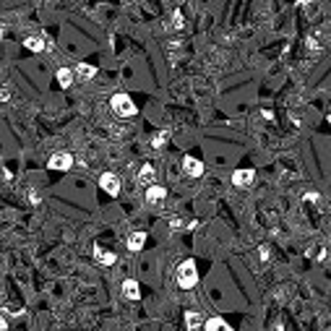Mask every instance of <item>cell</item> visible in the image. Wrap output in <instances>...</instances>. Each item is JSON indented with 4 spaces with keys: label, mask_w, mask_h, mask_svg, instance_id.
Returning a JSON list of instances; mask_svg holds the SVG:
<instances>
[{
    "label": "cell",
    "mask_w": 331,
    "mask_h": 331,
    "mask_svg": "<svg viewBox=\"0 0 331 331\" xmlns=\"http://www.w3.org/2000/svg\"><path fill=\"white\" fill-rule=\"evenodd\" d=\"M175 279H177V287L193 290L195 282H198V269H195V261H193V258L180 261V263H177V272H175Z\"/></svg>",
    "instance_id": "1"
},
{
    "label": "cell",
    "mask_w": 331,
    "mask_h": 331,
    "mask_svg": "<svg viewBox=\"0 0 331 331\" xmlns=\"http://www.w3.org/2000/svg\"><path fill=\"white\" fill-rule=\"evenodd\" d=\"M110 104H112V112L120 115V117H130V115H136V104H133V99H130L128 94H120V92L112 94Z\"/></svg>",
    "instance_id": "2"
},
{
    "label": "cell",
    "mask_w": 331,
    "mask_h": 331,
    "mask_svg": "<svg viewBox=\"0 0 331 331\" xmlns=\"http://www.w3.org/2000/svg\"><path fill=\"white\" fill-rule=\"evenodd\" d=\"M253 180H255V172H253L250 167H240V170L232 172V185L240 188V190H243V188H250Z\"/></svg>",
    "instance_id": "3"
},
{
    "label": "cell",
    "mask_w": 331,
    "mask_h": 331,
    "mask_svg": "<svg viewBox=\"0 0 331 331\" xmlns=\"http://www.w3.org/2000/svg\"><path fill=\"white\" fill-rule=\"evenodd\" d=\"M47 167H50V170H60V172H65V170H71V167H73V157H71L68 152H57V154H52V157L47 159Z\"/></svg>",
    "instance_id": "4"
},
{
    "label": "cell",
    "mask_w": 331,
    "mask_h": 331,
    "mask_svg": "<svg viewBox=\"0 0 331 331\" xmlns=\"http://www.w3.org/2000/svg\"><path fill=\"white\" fill-rule=\"evenodd\" d=\"M99 188H102L104 193H110V195H117V193H120V177H117L115 172H104V175L99 177Z\"/></svg>",
    "instance_id": "5"
},
{
    "label": "cell",
    "mask_w": 331,
    "mask_h": 331,
    "mask_svg": "<svg viewBox=\"0 0 331 331\" xmlns=\"http://www.w3.org/2000/svg\"><path fill=\"white\" fill-rule=\"evenodd\" d=\"M183 170H185L188 177H201L204 175V162L195 159V157H185L183 159Z\"/></svg>",
    "instance_id": "6"
},
{
    "label": "cell",
    "mask_w": 331,
    "mask_h": 331,
    "mask_svg": "<svg viewBox=\"0 0 331 331\" xmlns=\"http://www.w3.org/2000/svg\"><path fill=\"white\" fill-rule=\"evenodd\" d=\"M183 321H185V328H188V331H198L201 326H206L204 318H201L195 310H185V313H183Z\"/></svg>",
    "instance_id": "7"
},
{
    "label": "cell",
    "mask_w": 331,
    "mask_h": 331,
    "mask_svg": "<svg viewBox=\"0 0 331 331\" xmlns=\"http://www.w3.org/2000/svg\"><path fill=\"white\" fill-rule=\"evenodd\" d=\"M123 295L128 300H141V284L136 279H125L123 282Z\"/></svg>",
    "instance_id": "8"
},
{
    "label": "cell",
    "mask_w": 331,
    "mask_h": 331,
    "mask_svg": "<svg viewBox=\"0 0 331 331\" xmlns=\"http://www.w3.org/2000/svg\"><path fill=\"white\" fill-rule=\"evenodd\" d=\"M154 177H157V172H154V167L152 164H141V170H139V183H144L146 188H152L154 185Z\"/></svg>",
    "instance_id": "9"
},
{
    "label": "cell",
    "mask_w": 331,
    "mask_h": 331,
    "mask_svg": "<svg viewBox=\"0 0 331 331\" xmlns=\"http://www.w3.org/2000/svg\"><path fill=\"white\" fill-rule=\"evenodd\" d=\"M164 198H167V188H164V185L146 188V201L149 204H157V201H164Z\"/></svg>",
    "instance_id": "10"
},
{
    "label": "cell",
    "mask_w": 331,
    "mask_h": 331,
    "mask_svg": "<svg viewBox=\"0 0 331 331\" xmlns=\"http://www.w3.org/2000/svg\"><path fill=\"white\" fill-rule=\"evenodd\" d=\"M204 328H206V331H235V328H232L227 321H224V318H219V315H214V318H209Z\"/></svg>",
    "instance_id": "11"
},
{
    "label": "cell",
    "mask_w": 331,
    "mask_h": 331,
    "mask_svg": "<svg viewBox=\"0 0 331 331\" xmlns=\"http://www.w3.org/2000/svg\"><path fill=\"white\" fill-rule=\"evenodd\" d=\"M144 245H146V232H130V237H128V250L139 253Z\"/></svg>",
    "instance_id": "12"
},
{
    "label": "cell",
    "mask_w": 331,
    "mask_h": 331,
    "mask_svg": "<svg viewBox=\"0 0 331 331\" xmlns=\"http://www.w3.org/2000/svg\"><path fill=\"white\" fill-rule=\"evenodd\" d=\"M73 76H76V71H71V68H60V71H57V84L63 86V89H68V86L73 84Z\"/></svg>",
    "instance_id": "13"
},
{
    "label": "cell",
    "mask_w": 331,
    "mask_h": 331,
    "mask_svg": "<svg viewBox=\"0 0 331 331\" xmlns=\"http://www.w3.org/2000/svg\"><path fill=\"white\" fill-rule=\"evenodd\" d=\"M94 258H97L99 263H104V266H112V263H115V253L102 250V248H94Z\"/></svg>",
    "instance_id": "14"
},
{
    "label": "cell",
    "mask_w": 331,
    "mask_h": 331,
    "mask_svg": "<svg viewBox=\"0 0 331 331\" xmlns=\"http://www.w3.org/2000/svg\"><path fill=\"white\" fill-rule=\"evenodd\" d=\"M24 47L32 50V52H42L44 50V39L42 37H26L24 39Z\"/></svg>",
    "instance_id": "15"
},
{
    "label": "cell",
    "mask_w": 331,
    "mask_h": 331,
    "mask_svg": "<svg viewBox=\"0 0 331 331\" xmlns=\"http://www.w3.org/2000/svg\"><path fill=\"white\" fill-rule=\"evenodd\" d=\"M76 76H81V79H94V76H97V68L89 65V63H79V65H76Z\"/></svg>",
    "instance_id": "16"
},
{
    "label": "cell",
    "mask_w": 331,
    "mask_h": 331,
    "mask_svg": "<svg viewBox=\"0 0 331 331\" xmlns=\"http://www.w3.org/2000/svg\"><path fill=\"white\" fill-rule=\"evenodd\" d=\"M167 141H170V130H157L154 136H152V146L154 149H162Z\"/></svg>",
    "instance_id": "17"
},
{
    "label": "cell",
    "mask_w": 331,
    "mask_h": 331,
    "mask_svg": "<svg viewBox=\"0 0 331 331\" xmlns=\"http://www.w3.org/2000/svg\"><path fill=\"white\" fill-rule=\"evenodd\" d=\"M183 24H185L183 13H180V11H175V13H172V21H170V29H183Z\"/></svg>",
    "instance_id": "18"
},
{
    "label": "cell",
    "mask_w": 331,
    "mask_h": 331,
    "mask_svg": "<svg viewBox=\"0 0 331 331\" xmlns=\"http://www.w3.org/2000/svg\"><path fill=\"white\" fill-rule=\"evenodd\" d=\"M318 198H321V195L315 193V190H310V193H305V195H303V201H305V204H308V201H310V204H315Z\"/></svg>",
    "instance_id": "19"
},
{
    "label": "cell",
    "mask_w": 331,
    "mask_h": 331,
    "mask_svg": "<svg viewBox=\"0 0 331 331\" xmlns=\"http://www.w3.org/2000/svg\"><path fill=\"white\" fill-rule=\"evenodd\" d=\"M258 255H261V261H269V258H272V250H269L266 245H261V248H258Z\"/></svg>",
    "instance_id": "20"
},
{
    "label": "cell",
    "mask_w": 331,
    "mask_h": 331,
    "mask_svg": "<svg viewBox=\"0 0 331 331\" xmlns=\"http://www.w3.org/2000/svg\"><path fill=\"white\" fill-rule=\"evenodd\" d=\"M39 201H42V198H39V193H34V190L29 193V204H32V206H37Z\"/></svg>",
    "instance_id": "21"
},
{
    "label": "cell",
    "mask_w": 331,
    "mask_h": 331,
    "mask_svg": "<svg viewBox=\"0 0 331 331\" xmlns=\"http://www.w3.org/2000/svg\"><path fill=\"white\" fill-rule=\"evenodd\" d=\"M170 224H172V230H183V222H180V219H172Z\"/></svg>",
    "instance_id": "22"
},
{
    "label": "cell",
    "mask_w": 331,
    "mask_h": 331,
    "mask_svg": "<svg viewBox=\"0 0 331 331\" xmlns=\"http://www.w3.org/2000/svg\"><path fill=\"white\" fill-rule=\"evenodd\" d=\"M0 99H3V102L11 99V92H8V89H3V92H0Z\"/></svg>",
    "instance_id": "23"
},
{
    "label": "cell",
    "mask_w": 331,
    "mask_h": 331,
    "mask_svg": "<svg viewBox=\"0 0 331 331\" xmlns=\"http://www.w3.org/2000/svg\"><path fill=\"white\" fill-rule=\"evenodd\" d=\"M11 177H13V175H11V170H8V167H3V180H6V183H8Z\"/></svg>",
    "instance_id": "24"
},
{
    "label": "cell",
    "mask_w": 331,
    "mask_h": 331,
    "mask_svg": "<svg viewBox=\"0 0 331 331\" xmlns=\"http://www.w3.org/2000/svg\"><path fill=\"white\" fill-rule=\"evenodd\" d=\"M328 125H331V115H328Z\"/></svg>",
    "instance_id": "25"
}]
</instances>
